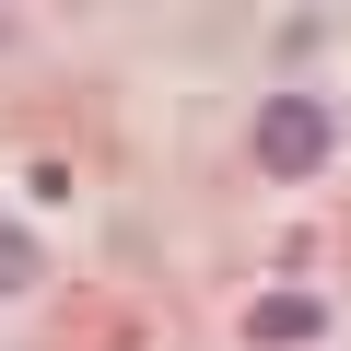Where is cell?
Returning a JSON list of instances; mask_svg holds the SVG:
<instances>
[{
	"label": "cell",
	"mask_w": 351,
	"mask_h": 351,
	"mask_svg": "<svg viewBox=\"0 0 351 351\" xmlns=\"http://www.w3.org/2000/svg\"><path fill=\"white\" fill-rule=\"evenodd\" d=\"M24 281H36V234H24V223H0V293H24Z\"/></svg>",
	"instance_id": "3"
},
{
	"label": "cell",
	"mask_w": 351,
	"mask_h": 351,
	"mask_svg": "<svg viewBox=\"0 0 351 351\" xmlns=\"http://www.w3.org/2000/svg\"><path fill=\"white\" fill-rule=\"evenodd\" d=\"M316 328H328L316 293H258V304H246V339H258V351H304Z\"/></svg>",
	"instance_id": "2"
},
{
	"label": "cell",
	"mask_w": 351,
	"mask_h": 351,
	"mask_svg": "<svg viewBox=\"0 0 351 351\" xmlns=\"http://www.w3.org/2000/svg\"><path fill=\"white\" fill-rule=\"evenodd\" d=\"M339 141H328V106H304V94H281V106H258V164L269 176H316Z\"/></svg>",
	"instance_id": "1"
}]
</instances>
